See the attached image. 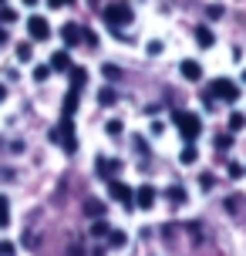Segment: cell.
<instances>
[{
    "label": "cell",
    "instance_id": "6da1fadb",
    "mask_svg": "<svg viewBox=\"0 0 246 256\" xmlns=\"http://www.w3.org/2000/svg\"><path fill=\"white\" fill-rule=\"evenodd\" d=\"M172 122H176V128H179V135L186 142H192L202 135V122H199V115H192V112H176L172 115Z\"/></svg>",
    "mask_w": 246,
    "mask_h": 256
},
{
    "label": "cell",
    "instance_id": "7a4b0ae2",
    "mask_svg": "<svg viewBox=\"0 0 246 256\" xmlns=\"http://www.w3.org/2000/svg\"><path fill=\"white\" fill-rule=\"evenodd\" d=\"M209 94H212L216 102L233 104V102H240V84H236L233 78H216V81L209 84Z\"/></svg>",
    "mask_w": 246,
    "mask_h": 256
},
{
    "label": "cell",
    "instance_id": "3957f363",
    "mask_svg": "<svg viewBox=\"0 0 246 256\" xmlns=\"http://www.w3.org/2000/svg\"><path fill=\"white\" fill-rule=\"evenodd\" d=\"M51 138H54V142H61V145H64V152H78V138H74V125H71V115L61 118V125L51 132Z\"/></svg>",
    "mask_w": 246,
    "mask_h": 256
},
{
    "label": "cell",
    "instance_id": "277c9868",
    "mask_svg": "<svg viewBox=\"0 0 246 256\" xmlns=\"http://www.w3.org/2000/svg\"><path fill=\"white\" fill-rule=\"evenodd\" d=\"M104 20L118 30V27H125L132 20V7L128 4H108V7H104Z\"/></svg>",
    "mask_w": 246,
    "mask_h": 256
},
{
    "label": "cell",
    "instance_id": "5b68a950",
    "mask_svg": "<svg viewBox=\"0 0 246 256\" xmlns=\"http://www.w3.org/2000/svg\"><path fill=\"white\" fill-rule=\"evenodd\" d=\"M27 34H30L34 40H48V38H51V24H48V17H40V14L27 17Z\"/></svg>",
    "mask_w": 246,
    "mask_h": 256
},
{
    "label": "cell",
    "instance_id": "8992f818",
    "mask_svg": "<svg viewBox=\"0 0 246 256\" xmlns=\"http://www.w3.org/2000/svg\"><path fill=\"white\" fill-rule=\"evenodd\" d=\"M156 199H158V189H156V186H138V189H135V199H132V202H135V206H142V209H148V206H156Z\"/></svg>",
    "mask_w": 246,
    "mask_h": 256
},
{
    "label": "cell",
    "instance_id": "52a82bcc",
    "mask_svg": "<svg viewBox=\"0 0 246 256\" xmlns=\"http://www.w3.org/2000/svg\"><path fill=\"white\" fill-rule=\"evenodd\" d=\"M108 192H112V199H118L122 206H135V202H132V199H135V192H132L125 182H112V186H108Z\"/></svg>",
    "mask_w": 246,
    "mask_h": 256
},
{
    "label": "cell",
    "instance_id": "ba28073f",
    "mask_svg": "<svg viewBox=\"0 0 246 256\" xmlns=\"http://www.w3.org/2000/svg\"><path fill=\"white\" fill-rule=\"evenodd\" d=\"M48 68H51V71H58V74H68V71H71V54H68V51H54Z\"/></svg>",
    "mask_w": 246,
    "mask_h": 256
},
{
    "label": "cell",
    "instance_id": "9c48e42d",
    "mask_svg": "<svg viewBox=\"0 0 246 256\" xmlns=\"http://www.w3.org/2000/svg\"><path fill=\"white\" fill-rule=\"evenodd\" d=\"M179 71H182V78H186V81H199V78H202V68H199L192 58H186V61L179 64Z\"/></svg>",
    "mask_w": 246,
    "mask_h": 256
},
{
    "label": "cell",
    "instance_id": "30bf717a",
    "mask_svg": "<svg viewBox=\"0 0 246 256\" xmlns=\"http://www.w3.org/2000/svg\"><path fill=\"white\" fill-rule=\"evenodd\" d=\"M61 40H64L68 48L81 44V27H78V24H64V27H61Z\"/></svg>",
    "mask_w": 246,
    "mask_h": 256
},
{
    "label": "cell",
    "instance_id": "8fae6325",
    "mask_svg": "<svg viewBox=\"0 0 246 256\" xmlns=\"http://www.w3.org/2000/svg\"><path fill=\"white\" fill-rule=\"evenodd\" d=\"M166 199H168L172 206H182V202H186V189L176 182V186H168V189H166Z\"/></svg>",
    "mask_w": 246,
    "mask_h": 256
},
{
    "label": "cell",
    "instance_id": "7c38bea8",
    "mask_svg": "<svg viewBox=\"0 0 246 256\" xmlns=\"http://www.w3.org/2000/svg\"><path fill=\"white\" fill-rule=\"evenodd\" d=\"M196 44H199V48H212V44H216L212 30H209V27H196Z\"/></svg>",
    "mask_w": 246,
    "mask_h": 256
},
{
    "label": "cell",
    "instance_id": "4fadbf2b",
    "mask_svg": "<svg viewBox=\"0 0 246 256\" xmlns=\"http://www.w3.org/2000/svg\"><path fill=\"white\" fill-rule=\"evenodd\" d=\"M68 74H71V88H84V81H88V71H84V68H74V64H71V71H68Z\"/></svg>",
    "mask_w": 246,
    "mask_h": 256
},
{
    "label": "cell",
    "instance_id": "5bb4252c",
    "mask_svg": "<svg viewBox=\"0 0 246 256\" xmlns=\"http://www.w3.org/2000/svg\"><path fill=\"white\" fill-rule=\"evenodd\" d=\"M7 226H10V199L0 196V230H7Z\"/></svg>",
    "mask_w": 246,
    "mask_h": 256
},
{
    "label": "cell",
    "instance_id": "9a60e30c",
    "mask_svg": "<svg viewBox=\"0 0 246 256\" xmlns=\"http://www.w3.org/2000/svg\"><path fill=\"white\" fill-rule=\"evenodd\" d=\"M182 166H196V158H199V152H196V145L192 142H186V148H182Z\"/></svg>",
    "mask_w": 246,
    "mask_h": 256
},
{
    "label": "cell",
    "instance_id": "2e32d148",
    "mask_svg": "<svg viewBox=\"0 0 246 256\" xmlns=\"http://www.w3.org/2000/svg\"><path fill=\"white\" fill-rule=\"evenodd\" d=\"M74 112H78V88H71L64 98V115H74Z\"/></svg>",
    "mask_w": 246,
    "mask_h": 256
},
{
    "label": "cell",
    "instance_id": "e0dca14e",
    "mask_svg": "<svg viewBox=\"0 0 246 256\" xmlns=\"http://www.w3.org/2000/svg\"><path fill=\"white\" fill-rule=\"evenodd\" d=\"M98 102H102V104H115V102H118L115 88H112V84H104V88L98 91Z\"/></svg>",
    "mask_w": 246,
    "mask_h": 256
},
{
    "label": "cell",
    "instance_id": "ac0fdd59",
    "mask_svg": "<svg viewBox=\"0 0 246 256\" xmlns=\"http://www.w3.org/2000/svg\"><path fill=\"white\" fill-rule=\"evenodd\" d=\"M108 243H112V246H115V250H122V246H125V243H128V236H125V232H122V230H115V232H112V230H108Z\"/></svg>",
    "mask_w": 246,
    "mask_h": 256
},
{
    "label": "cell",
    "instance_id": "d6986e66",
    "mask_svg": "<svg viewBox=\"0 0 246 256\" xmlns=\"http://www.w3.org/2000/svg\"><path fill=\"white\" fill-rule=\"evenodd\" d=\"M84 212H88V216H94V219H102L104 216V206L98 202V199H91V202L84 206Z\"/></svg>",
    "mask_w": 246,
    "mask_h": 256
},
{
    "label": "cell",
    "instance_id": "ffe728a7",
    "mask_svg": "<svg viewBox=\"0 0 246 256\" xmlns=\"http://www.w3.org/2000/svg\"><path fill=\"white\" fill-rule=\"evenodd\" d=\"M240 128H246V115L233 112V115H230V132H240Z\"/></svg>",
    "mask_w": 246,
    "mask_h": 256
},
{
    "label": "cell",
    "instance_id": "44dd1931",
    "mask_svg": "<svg viewBox=\"0 0 246 256\" xmlns=\"http://www.w3.org/2000/svg\"><path fill=\"white\" fill-rule=\"evenodd\" d=\"M34 58V48L30 44H17V61H30Z\"/></svg>",
    "mask_w": 246,
    "mask_h": 256
},
{
    "label": "cell",
    "instance_id": "7402d4cb",
    "mask_svg": "<svg viewBox=\"0 0 246 256\" xmlns=\"http://www.w3.org/2000/svg\"><path fill=\"white\" fill-rule=\"evenodd\" d=\"M112 168H118L115 162H108V158H98V176H102V179H108V172H112Z\"/></svg>",
    "mask_w": 246,
    "mask_h": 256
},
{
    "label": "cell",
    "instance_id": "603a6c76",
    "mask_svg": "<svg viewBox=\"0 0 246 256\" xmlns=\"http://www.w3.org/2000/svg\"><path fill=\"white\" fill-rule=\"evenodd\" d=\"M48 74H51V68H48V64H38V68H34V81H48Z\"/></svg>",
    "mask_w": 246,
    "mask_h": 256
},
{
    "label": "cell",
    "instance_id": "cb8c5ba5",
    "mask_svg": "<svg viewBox=\"0 0 246 256\" xmlns=\"http://www.w3.org/2000/svg\"><path fill=\"white\" fill-rule=\"evenodd\" d=\"M104 132H108V135L115 138V135H122V132H125V128H122V122H118V118H112V122L104 125Z\"/></svg>",
    "mask_w": 246,
    "mask_h": 256
},
{
    "label": "cell",
    "instance_id": "d4e9b609",
    "mask_svg": "<svg viewBox=\"0 0 246 256\" xmlns=\"http://www.w3.org/2000/svg\"><path fill=\"white\" fill-rule=\"evenodd\" d=\"M108 230H112V226H108L104 219H98V222L91 226V236H108Z\"/></svg>",
    "mask_w": 246,
    "mask_h": 256
},
{
    "label": "cell",
    "instance_id": "484cf974",
    "mask_svg": "<svg viewBox=\"0 0 246 256\" xmlns=\"http://www.w3.org/2000/svg\"><path fill=\"white\" fill-rule=\"evenodd\" d=\"M0 256H17V246L10 240H0Z\"/></svg>",
    "mask_w": 246,
    "mask_h": 256
},
{
    "label": "cell",
    "instance_id": "4316f807",
    "mask_svg": "<svg viewBox=\"0 0 246 256\" xmlns=\"http://www.w3.org/2000/svg\"><path fill=\"white\" fill-rule=\"evenodd\" d=\"M230 145H233V135H216V148H220V152H226Z\"/></svg>",
    "mask_w": 246,
    "mask_h": 256
},
{
    "label": "cell",
    "instance_id": "83f0119b",
    "mask_svg": "<svg viewBox=\"0 0 246 256\" xmlns=\"http://www.w3.org/2000/svg\"><path fill=\"white\" fill-rule=\"evenodd\" d=\"M0 20H4V24H14V20H17V14H14L10 7H0Z\"/></svg>",
    "mask_w": 246,
    "mask_h": 256
},
{
    "label": "cell",
    "instance_id": "f1b7e54d",
    "mask_svg": "<svg viewBox=\"0 0 246 256\" xmlns=\"http://www.w3.org/2000/svg\"><path fill=\"white\" fill-rule=\"evenodd\" d=\"M102 71H104V78H108V81H115V78H118V74H122V71H118L115 64H104Z\"/></svg>",
    "mask_w": 246,
    "mask_h": 256
},
{
    "label": "cell",
    "instance_id": "f546056e",
    "mask_svg": "<svg viewBox=\"0 0 246 256\" xmlns=\"http://www.w3.org/2000/svg\"><path fill=\"white\" fill-rule=\"evenodd\" d=\"M230 179H243V166L240 162H230Z\"/></svg>",
    "mask_w": 246,
    "mask_h": 256
},
{
    "label": "cell",
    "instance_id": "4dcf8cb0",
    "mask_svg": "<svg viewBox=\"0 0 246 256\" xmlns=\"http://www.w3.org/2000/svg\"><path fill=\"white\" fill-rule=\"evenodd\" d=\"M64 4H71V0H48V7H51V10H61Z\"/></svg>",
    "mask_w": 246,
    "mask_h": 256
},
{
    "label": "cell",
    "instance_id": "1f68e13d",
    "mask_svg": "<svg viewBox=\"0 0 246 256\" xmlns=\"http://www.w3.org/2000/svg\"><path fill=\"white\" fill-rule=\"evenodd\" d=\"M199 182H202V189H212V176H209V172H202V179H199Z\"/></svg>",
    "mask_w": 246,
    "mask_h": 256
},
{
    "label": "cell",
    "instance_id": "d6a6232c",
    "mask_svg": "<svg viewBox=\"0 0 246 256\" xmlns=\"http://www.w3.org/2000/svg\"><path fill=\"white\" fill-rule=\"evenodd\" d=\"M0 44H7V30L4 27H0Z\"/></svg>",
    "mask_w": 246,
    "mask_h": 256
},
{
    "label": "cell",
    "instance_id": "836d02e7",
    "mask_svg": "<svg viewBox=\"0 0 246 256\" xmlns=\"http://www.w3.org/2000/svg\"><path fill=\"white\" fill-rule=\"evenodd\" d=\"M4 98H7V84H0V102H4Z\"/></svg>",
    "mask_w": 246,
    "mask_h": 256
},
{
    "label": "cell",
    "instance_id": "e575fe53",
    "mask_svg": "<svg viewBox=\"0 0 246 256\" xmlns=\"http://www.w3.org/2000/svg\"><path fill=\"white\" fill-rule=\"evenodd\" d=\"M20 4H27V7H34V4H38V0H20Z\"/></svg>",
    "mask_w": 246,
    "mask_h": 256
}]
</instances>
